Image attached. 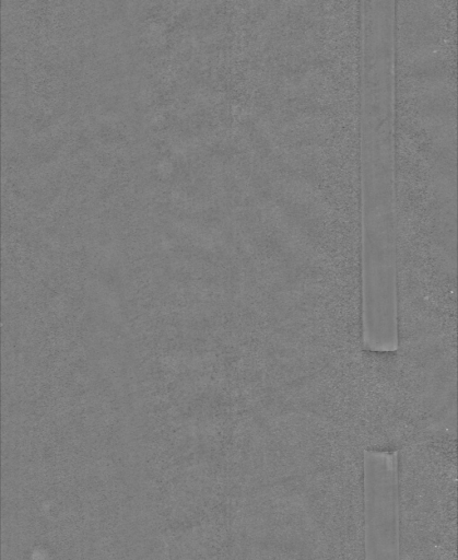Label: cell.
Returning <instances> with one entry per match:
<instances>
[{"label": "cell", "mask_w": 458, "mask_h": 560, "mask_svg": "<svg viewBox=\"0 0 458 560\" xmlns=\"http://www.w3.org/2000/svg\"><path fill=\"white\" fill-rule=\"evenodd\" d=\"M366 470L368 560H398L396 479L390 454L369 453Z\"/></svg>", "instance_id": "obj_1"}]
</instances>
